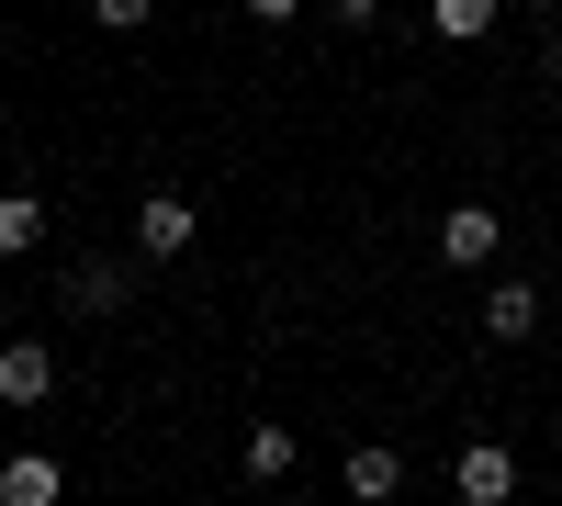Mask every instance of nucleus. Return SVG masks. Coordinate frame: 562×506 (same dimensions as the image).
I'll return each mask as SVG.
<instances>
[{"instance_id": "f257e3e1", "label": "nucleus", "mask_w": 562, "mask_h": 506, "mask_svg": "<svg viewBox=\"0 0 562 506\" xmlns=\"http://www.w3.org/2000/svg\"><path fill=\"white\" fill-rule=\"evenodd\" d=\"M192 192H147V203H135V259H147V270H169V259H192Z\"/></svg>"}, {"instance_id": "f03ea898", "label": "nucleus", "mask_w": 562, "mask_h": 506, "mask_svg": "<svg viewBox=\"0 0 562 506\" xmlns=\"http://www.w3.org/2000/svg\"><path fill=\"white\" fill-rule=\"evenodd\" d=\"M450 495H461V506H506V495H518V450H506V439H461Z\"/></svg>"}, {"instance_id": "7ed1b4c3", "label": "nucleus", "mask_w": 562, "mask_h": 506, "mask_svg": "<svg viewBox=\"0 0 562 506\" xmlns=\"http://www.w3.org/2000/svg\"><path fill=\"white\" fill-rule=\"evenodd\" d=\"M135 270H147L135 248H102V259H79V270H68V315H124Z\"/></svg>"}, {"instance_id": "20e7f679", "label": "nucleus", "mask_w": 562, "mask_h": 506, "mask_svg": "<svg viewBox=\"0 0 562 506\" xmlns=\"http://www.w3.org/2000/svg\"><path fill=\"white\" fill-rule=\"evenodd\" d=\"M484 338H495V349L540 338V282H518V270H484Z\"/></svg>"}, {"instance_id": "39448f33", "label": "nucleus", "mask_w": 562, "mask_h": 506, "mask_svg": "<svg viewBox=\"0 0 562 506\" xmlns=\"http://www.w3.org/2000/svg\"><path fill=\"white\" fill-rule=\"evenodd\" d=\"M495 248H506L495 203H450V214H439V259H450V270H495Z\"/></svg>"}, {"instance_id": "423d86ee", "label": "nucleus", "mask_w": 562, "mask_h": 506, "mask_svg": "<svg viewBox=\"0 0 562 506\" xmlns=\"http://www.w3.org/2000/svg\"><path fill=\"white\" fill-rule=\"evenodd\" d=\"M57 394V338H0V405H45Z\"/></svg>"}, {"instance_id": "0eeeda50", "label": "nucleus", "mask_w": 562, "mask_h": 506, "mask_svg": "<svg viewBox=\"0 0 562 506\" xmlns=\"http://www.w3.org/2000/svg\"><path fill=\"white\" fill-rule=\"evenodd\" d=\"M57 495H68L57 450H12V462H0V506H57Z\"/></svg>"}, {"instance_id": "6e6552de", "label": "nucleus", "mask_w": 562, "mask_h": 506, "mask_svg": "<svg viewBox=\"0 0 562 506\" xmlns=\"http://www.w3.org/2000/svg\"><path fill=\"white\" fill-rule=\"evenodd\" d=\"M338 484H349L360 506H383V495H405V450H394V439H360L349 462H338Z\"/></svg>"}, {"instance_id": "1a4fd4ad", "label": "nucleus", "mask_w": 562, "mask_h": 506, "mask_svg": "<svg viewBox=\"0 0 562 506\" xmlns=\"http://www.w3.org/2000/svg\"><path fill=\"white\" fill-rule=\"evenodd\" d=\"M237 462H248V484H281V473L304 462V439L281 428V417H259V428H248V450H237Z\"/></svg>"}, {"instance_id": "9d476101", "label": "nucleus", "mask_w": 562, "mask_h": 506, "mask_svg": "<svg viewBox=\"0 0 562 506\" xmlns=\"http://www.w3.org/2000/svg\"><path fill=\"white\" fill-rule=\"evenodd\" d=\"M45 248V192H0V259H34Z\"/></svg>"}, {"instance_id": "9b49d317", "label": "nucleus", "mask_w": 562, "mask_h": 506, "mask_svg": "<svg viewBox=\"0 0 562 506\" xmlns=\"http://www.w3.org/2000/svg\"><path fill=\"white\" fill-rule=\"evenodd\" d=\"M428 34L439 45H484L495 34V0H428Z\"/></svg>"}, {"instance_id": "f8f14e48", "label": "nucleus", "mask_w": 562, "mask_h": 506, "mask_svg": "<svg viewBox=\"0 0 562 506\" xmlns=\"http://www.w3.org/2000/svg\"><path fill=\"white\" fill-rule=\"evenodd\" d=\"M147 12H158V0H90V23H102V34H135Z\"/></svg>"}, {"instance_id": "ddd939ff", "label": "nucleus", "mask_w": 562, "mask_h": 506, "mask_svg": "<svg viewBox=\"0 0 562 506\" xmlns=\"http://www.w3.org/2000/svg\"><path fill=\"white\" fill-rule=\"evenodd\" d=\"M326 12H338V34H371V23H383V0H326Z\"/></svg>"}, {"instance_id": "4468645a", "label": "nucleus", "mask_w": 562, "mask_h": 506, "mask_svg": "<svg viewBox=\"0 0 562 506\" xmlns=\"http://www.w3.org/2000/svg\"><path fill=\"white\" fill-rule=\"evenodd\" d=\"M248 12H259V23H293V12H304V0H248Z\"/></svg>"}, {"instance_id": "2eb2a0df", "label": "nucleus", "mask_w": 562, "mask_h": 506, "mask_svg": "<svg viewBox=\"0 0 562 506\" xmlns=\"http://www.w3.org/2000/svg\"><path fill=\"white\" fill-rule=\"evenodd\" d=\"M540 68H551V79H562V12H551V45H540Z\"/></svg>"}, {"instance_id": "dca6fc26", "label": "nucleus", "mask_w": 562, "mask_h": 506, "mask_svg": "<svg viewBox=\"0 0 562 506\" xmlns=\"http://www.w3.org/2000/svg\"><path fill=\"white\" fill-rule=\"evenodd\" d=\"M529 12H562V0H529Z\"/></svg>"}]
</instances>
